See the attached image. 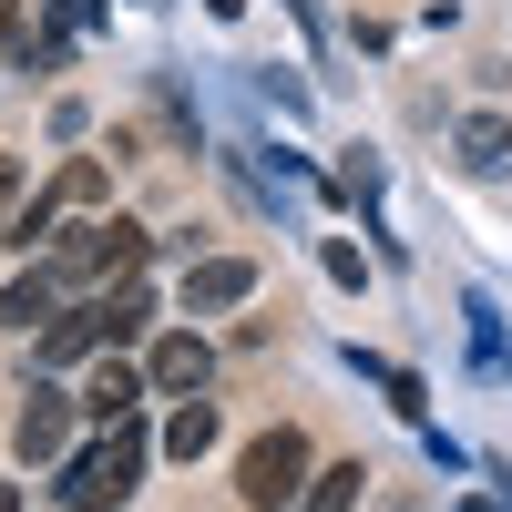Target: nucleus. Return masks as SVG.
<instances>
[{"label": "nucleus", "instance_id": "nucleus-18", "mask_svg": "<svg viewBox=\"0 0 512 512\" xmlns=\"http://www.w3.org/2000/svg\"><path fill=\"white\" fill-rule=\"evenodd\" d=\"M461 512H512V502H492V492H472V502H461Z\"/></svg>", "mask_w": 512, "mask_h": 512}, {"label": "nucleus", "instance_id": "nucleus-19", "mask_svg": "<svg viewBox=\"0 0 512 512\" xmlns=\"http://www.w3.org/2000/svg\"><path fill=\"white\" fill-rule=\"evenodd\" d=\"M205 11H216V21H236V11H246V0H205Z\"/></svg>", "mask_w": 512, "mask_h": 512}, {"label": "nucleus", "instance_id": "nucleus-6", "mask_svg": "<svg viewBox=\"0 0 512 512\" xmlns=\"http://www.w3.org/2000/svg\"><path fill=\"white\" fill-rule=\"evenodd\" d=\"M72 410H82V400L31 390V400H21V420H11V451H21V461H62V451H72Z\"/></svg>", "mask_w": 512, "mask_h": 512}, {"label": "nucleus", "instance_id": "nucleus-12", "mask_svg": "<svg viewBox=\"0 0 512 512\" xmlns=\"http://www.w3.org/2000/svg\"><path fill=\"white\" fill-rule=\"evenodd\" d=\"M359 492H369L359 461H328V472H308V502H297V512H359Z\"/></svg>", "mask_w": 512, "mask_h": 512}, {"label": "nucleus", "instance_id": "nucleus-4", "mask_svg": "<svg viewBox=\"0 0 512 512\" xmlns=\"http://www.w3.org/2000/svg\"><path fill=\"white\" fill-rule=\"evenodd\" d=\"M144 379H154V400H195L205 379H216V349H205L195 328H175V338H154V359H144Z\"/></svg>", "mask_w": 512, "mask_h": 512}, {"label": "nucleus", "instance_id": "nucleus-5", "mask_svg": "<svg viewBox=\"0 0 512 512\" xmlns=\"http://www.w3.org/2000/svg\"><path fill=\"white\" fill-rule=\"evenodd\" d=\"M256 297V256H195L185 267V308L195 318H226V308H246Z\"/></svg>", "mask_w": 512, "mask_h": 512}, {"label": "nucleus", "instance_id": "nucleus-16", "mask_svg": "<svg viewBox=\"0 0 512 512\" xmlns=\"http://www.w3.org/2000/svg\"><path fill=\"white\" fill-rule=\"evenodd\" d=\"M338 195H359V205H369V195H379V164H369V154H349V164H338Z\"/></svg>", "mask_w": 512, "mask_h": 512}, {"label": "nucleus", "instance_id": "nucleus-8", "mask_svg": "<svg viewBox=\"0 0 512 512\" xmlns=\"http://www.w3.org/2000/svg\"><path fill=\"white\" fill-rule=\"evenodd\" d=\"M52 318H62V267H52V256H41L31 277H11V287H0V328H21V338H41Z\"/></svg>", "mask_w": 512, "mask_h": 512}, {"label": "nucleus", "instance_id": "nucleus-1", "mask_svg": "<svg viewBox=\"0 0 512 512\" xmlns=\"http://www.w3.org/2000/svg\"><path fill=\"white\" fill-rule=\"evenodd\" d=\"M144 451H154L144 420H113L93 451L62 461V512H123V502H134V482H144Z\"/></svg>", "mask_w": 512, "mask_h": 512}, {"label": "nucleus", "instance_id": "nucleus-15", "mask_svg": "<svg viewBox=\"0 0 512 512\" xmlns=\"http://www.w3.org/2000/svg\"><path fill=\"white\" fill-rule=\"evenodd\" d=\"M82 134H93V103L62 93V103H52V144H82Z\"/></svg>", "mask_w": 512, "mask_h": 512}, {"label": "nucleus", "instance_id": "nucleus-9", "mask_svg": "<svg viewBox=\"0 0 512 512\" xmlns=\"http://www.w3.org/2000/svg\"><path fill=\"white\" fill-rule=\"evenodd\" d=\"M103 338H113V318H103V297H82V308H62L52 328H41V359H52V369H62V359H93Z\"/></svg>", "mask_w": 512, "mask_h": 512}, {"label": "nucleus", "instance_id": "nucleus-13", "mask_svg": "<svg viewBox=\"0 0 512 512\" xmlns=\"http://www.w3.org/2000/svg\"><path fill=\"white\" fill-rule=\"evenodd\" d=\"M318 267H328V277H338V287H369V256H359V246H349V236H328V246H318Z\"/></svg>", "mask_w": 512, "mask_h": 512}, {"label": "nucleus", "instance_id": "nucleus-20", "mask_svg": "<svg viewBox=\"0 0 512 512\" xmlns=\"http://www.w3.org/2000/svg\"><path fill=\"white\" fill-rule=\"evenodd\" d=\"M0 512H21V482H0Z\"/></svg>", "mask_w": 512, "mask_h": 512}, {"label": "nucleus", "instance_id": "nucleus-2", "mask_svg": "<svg viewBox=\"0 0 512 512\" xmlns=\"http://www.w3.org/2000/svg\"><path fill=\"white\" fill-rule=\"evenodd\" d=\"M236 502L246 512H297L308 502V431H256L246 451H236Z\"/></svg>", "mask_w": 512, "mask_h": 512}, {"label": "nucleus", "instance_id": "nucleus-7", "mask_svg": "<svg viewBox=\"0 0 512 512\" xmlns=\"http://www.w3.org/2000/svg\"><path fill=\"white\" fill-rule=\"evenodd\" d=\"M72 400H82V410H93V420H103V431H113V420H134V410L154 400V379H144L134 359H93V379H82V390H72Z\"/></svg>", "mask_w": 512, "mask_h": 512}, {"label": "nucleus", "instance_id": "nucleus-14", "mask_svg": "<svg viewBox=\"0 0 512 512\" xmlns=\"http://www.w3.org/2000/svg\"><path fill=\"white\" fill-rule=\"evenodd\" d=\"M31 52V0H0V62Z\"/></svg>", "mask_w": 512, "mask_h": 512}, {"label": "nucleus", "instance_id": "nucleus-17", "mask_svg": "<svg viewBox=\"0 0 512 512\" xmlns=\"http://www.w3.org/2000/svg\"><path fill=\"white\" fill-rule=\"evenodd\" d=\"M21 226V164H0V236Z\"/></svg>", "mask_w": 512, "mask_h": 512}, {"label": "nucleus", "instance_id": "nucleus-11", "mask_svg": "<svg viewBox=\"0 0 512 512\" xmlns=\"http://www.w3.org/2000/svg\"><path fill=\"white\" fill-rule=\"evenodd\" d=\"M451 154H461V175H502V164H512V123L502 113H472L451 134Z\"/></svg>", "mask_w": 512, "mask_h": 512}, {"label": "nucleus", "instance_id": "nucleus-3", "mask_svg": "<svg viewBox=\"0 0 512 512\" xmlns=\"http://www.w3.org/2000/svg\"><path fill=\"white\" fill-rule=\"evenodd\" d=\"M144 246H154V236H144L134 216H93L72 246H52V267H62V287H103V277H134Z\"/></svg>", "mask_w": 512, "mask_h": 512}, {"label": "nucleus", "instance_id": "nucleus-10", "mask_svg": "<svg viewBox=\"0 0 512 512\" xmlns=\"http://www.w3.org/2000/svg\"><path fill=\"white\" fill-rule=\"evenodd\" d=\"M205 451H216V400L195 390V400H175V420H164V461H185V472H195Z\"/></svg>", "mask_w": 512, "mask_h": 512}]
</instances>
